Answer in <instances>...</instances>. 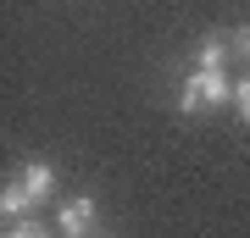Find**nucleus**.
Returning <instances> with one entry per match:
<instances>
[{
  "mask_svg": "<svg viewBox=\"0 0 250 238\" xmlns=\"http://www.w3.org/2000/svg\"><path fill=\"white\" fill-rule=\"evenodd\" d=\"M178 106L184 111H206V106H233V83L223 78V72H189V78L178 83Z\"/></svg>",
  "mask_w": 250,
  "mask_h": 238,
  "instance_id": "obj_1",
  "label": "nucleus"
},
{
  "mask_svg": "<svg viewBox=\"0 0 250 238\" xmlns=\"http://www.w3.org/2000/svg\"><path fill=\"white\" fill-rule=\"evenodd\" d=\"M89 227H95V200H67L62 205V233L67 238H83Z\"/></svg>",
  "mask_w": 250,
  "mask_h": 238,
  "instance_id": "obj_2",
  "label": "nucleus"
},
{
  "mask_svg": "<svg viewBox=\"0 0 250 238\" xmlns=\"http://www.w3.org/2000/svg\"><path fill=\"white\" fill-rule=\"evenodd\" d=\"M22 188L34 194V205H45L50 188H56V172L45 166V161H28V166H22Z\"/></svg>",
  "mask_w": 250,
  "mask_h": 238,
  "instance_id": "obj_3",
  "label": "nucleus"
},
{
  "mask_svg": "<svg viewBox=\"0 0 250 238\" xmlns=\"http://www.w3.org/2000/svg\"><path fill=\"white\" fill-rule=\"evenodd\" d=\"M0 211H6V221L22 216V211H34V194L22 188V177H6V188H0Z\"/></svg>",
  "mask_w": 250,
  "mask_h": 238,
  "instance_id": "obj_4",
  "label": "nucleus"
},
{
  "mask_svg": "<svg viewBox=\"0 0 250 238\" xmlns=\"http://www.w3.org/2000/svg\"><path fill=\"white\" fill-rule=\"evenodd\" d=\"M223 61H228V39H223V34H206L195 67H200V72H223Z\"/></svg>",
  "mask_w": 250,
  "mask_h": 238,
  "instance_id": "obj_5",
  "label": "nucleus"
},
{
  "mask_svg": "<svg viewBox=\"0 0 250 238\" xmlns=\"http://www.w3.org/2000/svg\"><path fill=\"white\" fill-rule=\"evenodd\" d=\"M6 238H56V233H50V227H34V221H22V227H11Z\"/></svg>",
  "mask_w": 250,
  "mask_h": 238,
  "instance_id": "obj_6",
  "label": "nucleus"
},
{
  "mask_svg": "<svg viewBox=\"0 0 250 238\" xmlns=\"http://www.w3.org/2000/svg\"><path fill=\"white\" fill-rule=\"evenodd\" d=\"M233 106H239V116H245V122H250V78H245L239 89H233Z\"/></svg>",
  "mask_w": 250,
  "mask_h": 238,
  "instance_id": "obj_7",
  "label": "nucleus"
},
{
  "mask_svg": "<svg viewBox=\"0 0 250 238\" xmlns=\"http://www.w3.org/2000/svg\"><path fill=\"white\" fill-rule=\"evenodd\" d=\"M233 44H239V55L250 61V28H239V34H233Z\"/></svg>",
  "mask_w": 250,
  "mask_h": 238,
  "instance_id": "obj_8",
  "label": "nucleus"
}]
</instances>
